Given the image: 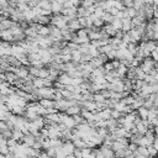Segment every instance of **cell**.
Masks as SVG:
<instances>
[{
    "instance_id": "6da1fadb",
    "label": "cell",
    "mask_w": 158,
    "mask_h": 158,
    "mask_svg": "<svg viewBox=\"0 0 158 158\" xmlns=\"http://www.w3.org/2000/svg\"><path fill=\"white\" fill-rule=\"evenodd\" d=\"M74 149H75V147H74V144H73V142H72V141H64V142L62 143L60 151H62V152H63L65 156L73 154Z\"/></svg>"
},
{
    "instance_id": "7a4b0ae2",
    "label": "cell",
    "mask_w": 158,
    "mask_h": 158,
    "mask_svg": "<svg viewBox=\"0 0 158 158\" xmlns=\"http://www.w3.org/2000/svg\"><path fill=\"white\" fill-rule=\"evenodd\" d=\"M99 149H100L101 154L104 156V158H114L115 157V152L112 151V148L110 146H106V144L102 143Z\"/></svg>"
},
{
    "instance_id": "3957f363",
    "label": "cell",
    "mask_w": 158,
    "mask_h": 158,
    "mask_svg": "<svg viewBox=\"0 0 158 158\" xmlns=\"http://www.w3.org/2000/svg\"><path fill=\"white\" fill-rule=\"evenodd\" d=\"M21 142H22L23 144H26L27 147H32V146H33V143L36 142V137L28 132V133L23 135V137H22V141H21Z\"/></svg>"
},
{
    "instance_id": "277c9868",
    "label": "cell",
    "mask_w": 158,
    "mask_h": 158,
    "mask_svg": "<svg viewBox=\"0 0 158 158\" xmlns=\"http://www.w3.org/2000/svg\"><path fill=\"white\" fill-rule=\"evenodd\" d=\"M80 111H81L80 106H79V105H74V106H69V107L67 109L65 114H67L68 116H77V115L80 114Z\"/></svg>"
},
{
    "instance_id": "5b68a950",
    "label": "cell",
    "mask_w": 158,
    "mask_h": 158,
    "mask_svg": "<svg viewBox=\"0 0 158 158\" xmlns=\"http://www.w3.org/2000/svg\"><path fill=\"white\" fill-rule=\"evenodd\" d=\"M22 137H23V132L21 130L12 128V135H11V138L12 139H15L16 142H20V141H22Z\"/></svg>"
},
{
    "instance_id": "8992f818",
    "label": "cell",
    "mask_w": 158,
    "mask_h": 158,
    "mask_svg": "<svg viewBox=\"0 0 158 158\" xmlns=\"http://www.w3.org/2000/svg\"><path fill=\"white\" fill-rule=\"evenodd\" d=\"M72 142H73L74 147H75V148H79V149H83V148L88 147V146H86V142H85L83 138H77V139H73Z\"/></svg>"
},
{
    "instance_id": "52a82bcc",
    "label": "cell",
    "mask_w": 158,
    "mask_h": 158,
    "mask_svg": "<svg viewBox=\"0 0 158 158\" xmlns=\"http://www.w3.org/2000/svg\"><path fill=\"white\" fill-rule=\"evenodd\" d=\"M137 114H138V117L139 118H142V120H144V118H147V116H148V109H146V107H139L138 110H137Z\"/></svg>"
},
{
    "instance_id": "ba28073f",
    "label": "cell",
    "mask_w": 158,
    "mask_h": 158,
    "mask_svg": "<svg viewBox=\"0 0 158 158\" xmlns=\"http://www.w3.org/2000/svg\"><path fill=\"white\" fill-rule=\"evenodd\" d=\"M135 153H137V154H139V156L149 157V156H148V151H147V147H139V146H138V148H137V151H136Z\"/></svg>"
},
{
    "instance_id": "9c48e42d",
    "label": "cell",
    "mask_w": 158,
    "mask_h": 158,
    "mask_svg": "<svg viewBox=\"0 0 158 158\" xmlns=\"http://www.w3.org/2000/svg\"><path fill=\"white\" fill-rule=\"evenodd\" d=\"M147 151H148V156L149 157H157V153H158V151L151 144V146H148L147 147Z\"/></svg>"
},
{
    "instance_id": "30bf717a",
    "label": "cell",
    "mask_w": 158,
    "mask_h": 158,
    "mask_svg": "<svg viewBox=\"0 0 158 158\" xmlns=\"http://www.w3.org/2000/svg\"><path fill=\"white\" fill-rule=\"evenodd\" d=\"M91 151H93V148H89V147H85V148L80 149V152H81V157H83V158L89 157V156L91 154Z\"/></svg>"
},
{
    "instance_id": "8fae6325",
    "label": "cell",
    "mask_w": 158,
    "mask_h": 158,
    "mask_svg": "<svg viewBox=\"0 0 158 158\" xmlns=\"http://www.w3.org/2000/svg\"><path fill=\"white\" fill-rule=\"evenodd\" d=\"M137 148H138V146H137L136 143H132V142H130L128 146H127V149H128L131 153H135V152L137 151Z\"/></svg>"
},
{
    "instance_id": "7c38bea8",
    "label": "cell",
    "mask_w": 158,
    "mask_h": 158,
    "mask_svg": "<svg viewBox=\"0 0 158 158\" xmlns=\"http://www.w3.org/2000/svg\"><path fill=\"white\" fill-rule=\"evenodd\" d=\"M73 156H74L75 158H83V157H81V152H80V149H79V148H75V149H74Z\"/></svg>"
},
{
    "instance_id": "4fadbf2b",
    "label": "cell",
    "mask_w": 158,
    "mask_h": 158,
    "mask_svg": "<svg viewBox=\"0 0 158 158\" xmlns=\"http://www.w3.org/2000/svg\"><path fill=\"white\" fill-rule=\"evenodd\" d=\"M65 158H75L73 154H69V156H65Z\"/></svg>"
},
{
    "instance_id": "5bb4252c",
    "label": "cell",
    "mask_w": 158,
    "mask_h": 158,
    "mask_svg": "<svg viewBox=\"0 0 158 158\" xmlns=\"http://www.w3.org/2000/svg\"><path fill=\"white\" fill-rule=\"evenodd\" d=\"M85 158H94V157H93V154H90L89 157H85Z\"/></svg>"
},
{
    "instance_id": "9a60e30c",
    "label": "cell",
    "mask_w": 158,
    "mask_h": 158,
    "mask_svg": "<svg viewBox=\"0 0 158 158\" xmlns=\"http://www.w3.org/2000/svg\"><path fill=\"white\" fill-rule=\"evenodd\" d=\"M0 158H6L5 156H2V154H0Z\"/></svg>"
},
{
    "instance_id": "2e32d148",
    "label": "cell",
    "mask_w": 158,
    "mask_h": 158,
    "mask_svg": "<svg viewBox=\"0 0 158 158\" xmlns=\"http://www.w3.org/2000/svg\"><path fill=\"white\" fill-rule=\"evenodd\" d=\"M157 158H158V153H157Z\"/></svg>"
}]
</instances>
